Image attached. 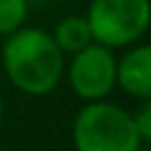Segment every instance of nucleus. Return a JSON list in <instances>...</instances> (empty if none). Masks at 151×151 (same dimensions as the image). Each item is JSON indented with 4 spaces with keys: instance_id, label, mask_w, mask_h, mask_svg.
I'll return each instance as SVG.
<instances>
[{
    "instance_id": "1",
    "label": "nucleus",
    "mask_w": 151,
    "mask_h": 151,
    "mask_svg": "<svg viewBox=\"0 0 151 151\" xmlns=\"http://www.w3.org/2000/svg\"><path fill=\"white\" fill-rule=\"evenodd\" d=\"M0 61L7 80L28 97H45L64 80L66 57L50 31L38 26H21L5 35Z\"/></svg>"
},
{
    "instance_id": "2",
    "label": "nucleus",
    "mask_w": 151,
    "mask_h": 151,
    "mask_svg": "<svg viewBox=\"0 0 151 151\" xmlns=\"http://www.w3.org/2000/svg\"><path fill=\"white\" fill-rule=\"evenodd\" d=\"M71 137L76 151H142L144 144L132 113L109 99L87 101L73 118Z\"/></svg>"
},
{
    "instance_id": "3",
    "label": "nucleus",
    "mask_w": 151,
    "mask_h": 151,
    "mask_svg": "<svg viewBox=\"0 0 151 151\" xmlns=\"http://www.w3.org/2000/svg\"><path fill=\"white\" fill-rule=\"evenodd\" d=\"M85 21L92 33V42L109 50L137 45L151 24L149 0H90Z\"/></svg>"
},
{
    "instance_id": "4",
    "label": "nucleus",
    "mask_w": 151,
    "mask_h": 151,
    "mask_svg": "<svg viewBox=\"0 0 151 151\" xmlns=\"http://www.w3.org/2000/svg\"><path fill=\"white\" fill-rule=\"evenodd\" d=\"M71 92L83 101L106 99L116 87V54L113 50L90 42L80 52L71 54V61L64 68Z\"/></svg>"
},
{
    "instance_id": "5",
    "label": "nucleus",
    "mask_w": 151,
    "mask_h": 151,
    "mask_svg": "<svg viewBox=\"0 0 151 151\" xmlns=\"http://www.w3.org/2000/svg\"><path fill=\"white\" fill-rule=\"evenodd\" d=\"M116 87L132 99H151V47L144 42L125 47L116 57Z\"/></svg>"
},
{
    "instance_id": "6",
    "label": "nucleus",
    "mask_w": 151,
    "mask_h": 151,
    "mask_svg": "<svg viewBox=\"0 0 151 151\" xmlns=\"http://www.w3.org/2000/svg\"><path fill=\"white\" fill-rule=\"evenodd\" d=\"M52 40L57 42V47L61 50V54L71 57L76 52H80L83 47H87L92 42V33L90 26L85 21V14H66L64 19H59L54 24V28L50 31Z\"/></svg>"
},
{
    "instance_id": "7",
    "label": "nucleus",
    "mask_w": 151,
    "mask_h": 151,
    "mask_svg": "<svg viewBox=\"0 0 151 151\" xmlns=\"http://www.w3.org/2000/svg\"><path fill=\"white\" fill-rule=\"evenodd\" d=\"M28 0H0V35H9L26 26Z\"/></svg>"
},
{
    "instance_id": "8",
    "label": "nucleus",
    "mask_w": 151,
    "mask_h": 151,
    "mask_svg": "<svg viewBox=\"0 0 151 151\" xmlns=\"http://www.w3.org/2000/svg\"><path fill=\"white\" fill-rule=\"evenodd\" d=\"M132 123H134V130H137L139 139L149 142L151 139V99L139 101L137 111L132 113Z\"/></svg>"
},
{
    "instance_id": "9",
    "label": "nucleus",
    "mask_w": 151,
    "mask_h": 151,
    "mask_svg": "<svg viewBox=\"0 0 151 151\" xmlns=\"http://www.w3.org/2000/svg\"><path fill=\"white\" fill-rule=\"evenodd\" d=\"M2 111H5V104H2V97H0V118H2Z\"/></svg>"
}]
</instances>
